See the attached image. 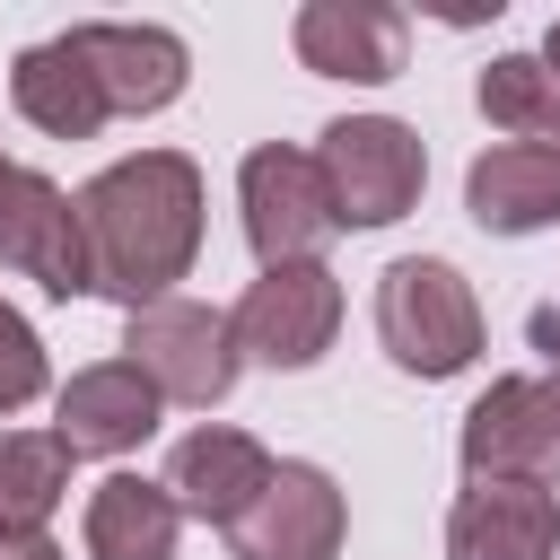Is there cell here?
Wrapping results in <instances>:
<instances>
[{
    "label": "cell",
    "mask_w": 560,
    "mask_h": 560,
    "mask_svg": "<svg viewBox=\"0 0 560 560\" xmlns=\"http://www.w3.org/2000/svg\"><path fill=\"white\" fill-rule=\"evenodd\" d=\"M79 236H88V289L122 306H158L201 254V166L175 149H140L105 166L79 192Z\"/></svg>",
    "instance_id": "obj_1"
},
{
    "label": "cell",
    "mask_w": 560,
    "mask_h": 560,
    "mask_svg": "<svg viewBox=\"0 0 560 560\" xmlns=\"http://www.w3.org/2000/svg\"><path fill=\"white\" fill-rule=\"evenodd\" d=\"M376 332H385L394 368H411V376H455V368H472V350H481V306H472V289H464L455 262L402 254V262H385V280H376Z\"/></svg>",
    "instance_id": "obj_2"
},
{
    "label": "cell",
    "mask_w": 560,
    "mask_h": 560,
    "mask_svg": "<svg viewBox=\"0 0 560 560\" xmlns=\"http://www.w3.org/2000/svg\"><path fill=\"white\" fill-rule=\"evenodd\" d=\"M315 166H324V192H332L341 228H385V219H402V210L420 201L429 149H420L394 114H350V122L324 131Z\"/></svg>",
    "instance_id": "obj_3"
},
{
    "label": "cell",
    "mask_w": 560,
    "mask_h": 560,
    "mask_svg": "<svg viewBox=\"0 0 560 560\" xmlns=\"http://www.w3.org/2000/svg\"><path fill=\"white\" fill-rule=\"evenodd\" d=\"M464 472L472 481H560V359L542 376H499L464 411Z\"/></svg>",
    "instance_id": "obj_4"
},
{
    "label": "cell",
    "mask_w": 560,
    "mask_h": 560,
    "mask_svg": "<svg viewBox=\"0 0 560 560\" xmlns=\"http://www.w3.org/2000/svg\"><path fill=\"white\" fill-rule=\"evenodd\" d=\"M131 368L158 385V402H219L236 385V332L219 306H192V298H158V306H131V332H122Z\"/></svg>",
    "instance_id": "obj_5"
},
{
    "label": "cell",
    "mask_w": 560,
    "mask_h": 560,
    "mask_svg": "<svg viewBox=\"0 0 560 560\" xmlns=\"http://www.w3.org/2000/svg\"><path fill=\"white\" fill-rule=\"evenodd\" d=\"M332 324H341V280H332L324 262H280V271H262V280L236 298V315H228L236 359H262V368H315V359L332 350Z\"/></svg>",
    "instance_id": "obj_6"
},
{
    "label": "cell",
    "mask_w": 560,
    "mask_h": 560,
    "mask_svg": "<svg viewBox=\"0 0 560 560\" xmlns=\"http://www.w3.org/2000/svg\"><path fill=\"white\" fill-rule=\"evenodd\" d=\"M245 236H254L262 271L315 262V254L341 236V210H332L324 166H315L306 149H280V140H271V149L245 158Z\"/></svg>",
    "instance_id": "obj_7"
},
{
    "label": "cell",
    "mask_w": 560,
    "mask_h": 560,
    "mask_svg": "<svg viewBox=\"0 0 560 560\" xmlns=\"http://www.w3.org/2000/svg\"><path fill=\"white\" fill-rule=\"evenodd\" d=\"M0 262L26 271L44 298H79V289H88L79 201H70L52 175L18 166V158H0Z\"/></svg>",
    "instance_id": "obj_8"
},
{
    "label": "cell",
    "mask_w": 560,
    "mask_h": 560,
    "mask_svg": "<svg viewBox=\"0 0 560 560\" xmlns=\"http://www.w3.org/2000/svg\"><path fill=\"white\" fill-rule=\"evenodd\" d=\"M236 560H332L341 551V490L315 464H271L262 499L228 525Z\"/></svg>",
    "instance_id": "obj_9"
},
{
    "label": "cell",
    "mask_w": 560,
    "mask_h": 560,
    "mask_svg": "<svg viewBox=\"0 0 560 560\" xmlns=\"http://www.w3.org/2000/svg\"><path fill=\"white\" fill-rule=\"evenodd\" d=\"M560 499L542 481H472L446 516V560H551Z\"/></svg>",
    "instance_id": "obj_10"
},
{
    "label": "cell",
    "mask_w": 560,
    "mask_h": 560,
    "mask_svg": "<svg viewBox=\"0 0 560 560\" xmlns=\"http://www.w3.org/2000/svg\"><path fill=\"white\" fill-rule=\"evenodd\" d=\"M149 429H158V385H149L131 359L79 368V376L61 385V402H52V438L70 446V464H79V455H122V446H140Z\"/></svg>",
    "instance_id": "obj_11"
},
{
    "label": "cell",
    "mask_w": 560,
    "mask_h": 560,
    "mask_svg": "<svg viewBox=\"0 0 560 560\" xmlns=\"http://www.w3.org/2000/svg\"><path fill=\"white\" fill-rule=\"evenodd\" d=\"M262 481H271V455H262V438H245V429H192V438L175 446V464H166L175 516H201V525H236V516L262 499Z\"/></svg>",
    "instance_id": "obj_12"
},
{
    "label": "cell",
    "mask_w": 560,
    "mask_h": 560,
    "mask_svg": "<svg viewBox=\"0 0 560 560\" xmlns=\"http://www.w3.org/2000/svg\"><path fill=\"white\" fill-rule=\"evenodd\" d=\"M70 44L96 70L105 114H158V105L184 96V70L192 61H184V44L166 26H70Z\"/></svg>",
    "instance_id": "obj_13"
},
{
    "label": "cell",
    "mask_w": 560,
    "mask_h": 560,
    "mask_svg": "<svg viewBox=\"0 0 560 560\" xmlns=\"http://www.w3.org/2000/svg\"><path fill=\"white\" fill-rule=\"evenodd\" d=\"M298 61L324 79H394L402 70V18L385 0H306L298 9Z\"/></svg>",
    "instance_id": "obj_14"
},
{
    "label": "cell",
    "mask_w": 560,
    "mask_h": 560,
    "mask_svg": "<svg viewBox=\"0 0 560 560\" xmlns=\"http://www.w3.org/2000/svg\"><path fill=\"white\" fill-rule=\"evenodd\" d=\"M464 201H472V219H481V228H499V236L551 228V219H560V149L508 140V149L472 158V175H464Z\"/></svg>",
    "instance_id": "obj_15"
},
{
    "label": "cell",
    "mask_w": 560,
    "mask_h": 560,
    "mask_svg": "<svg viewBox=\"0 0 560 560\" xmlns=\"http://www.w3.org/2000/svg\"><path fill=\"white\" fill-rule=\"evenodd\" d=\"M9 96H18V114H26L35 131H52V140H88V131L105 122V88H96V70L79 61V44H70V35H52V44L18 52Z\"/></svg>",
    "instance_id": "obj_16"
},
{
    "label": "cell",
    "mask_w": 560,
    "mask_h": 560,
    "mask_svg": "<svg viewBox=\"0 0 560 560\" xmlns=\"http://www.w3.org/2000/svg\"><path fill=\"white\" fill-rule=\"evenodd\" d=\"M175 499L166 481H140V472H114L88 490V551L96 560H175Z\"/></svg>",
    "instance_id": "obj_17"
},
{
    "label": "cell",
    "mask_w": 560,
    "mask_h": 560,
    "mask_svg": "<svg viewBox=\"0 0 560 560\" xmlns=\"http://www.w3.org/2000/svg\"><path fill=\"white\" fill-rule=\"evenodd\" d=\"M61 490H70V446L0 429V534H44Z\"/></svg>",
    "instance_id": "obj_18"
},
{
    "label": "cell",
    "mask_w": 560,
    "mask_h": 560,
    "mask_svg": "<svg viewBox=\"0 0 560 560\" xmlns=\"http://www.w3.org/2000/svg\"><path fill=\"white\" fill-rule=\"evenodd\" d=\"M481 114L534 149H560V79L534 61V52H499L481 70Z\"/></svg>",
    "instance_id": "obj_19"
},
{
    "label": "cell",
    "mask_w": 560,
    "mask_h": 560,
    "mask_svg": "<svg viewBox=\"0 0 560 560\" xmlns=\"http://www.w3.org/2000/svg\"><path fill=\"white\" fill-rule=\"evenodd\" d=\"M44 394V341H35V324L0 298V411H18V402H35Z\"/></svg>",
    "instance_id": "obj_20"
},
{
    "label": "cell",
    "mask_w": 560,
    "mask_h": 560,
    "mask_svg": "<svg viewBox=\"0 0 560 560\" xmlns=\"http://www.w3.org/2000/svg\"><path fill=\"white\" fill-rule=\"evenodd\" d=\"M0 560H61L44 534H0Z\"/></svg>",
    "instance_id": "obj_21"
},
{
    "label": "cell",
    "mask_w": 560,
    "mask_h": 560,
    "mask_svg": "<svg viewBox=\"0 0 560 560\" xmlns=\"http://www.w3.org/2000/svg\"><path fill=\"white\" fill-rule=\"evenodd\" d=\"M542 70L560 79V18H551V35H542Z\"/></svg>",
    "instance_id": "obj_22"
}]
</instances>
